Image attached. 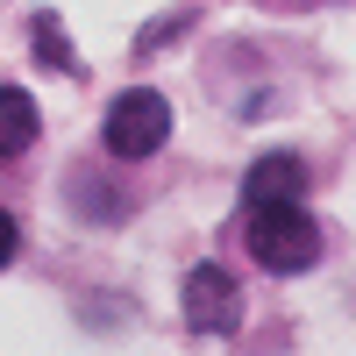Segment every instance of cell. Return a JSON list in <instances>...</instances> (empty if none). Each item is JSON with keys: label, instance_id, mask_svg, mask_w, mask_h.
I'll return each mask as SVG.
<instances>
[{"label": "cell", "instance_id": "5b68a950", "mask_svg": "<svg viewBox=\"0 0 356 356\" xmlns=\"http://www.w3.org/2000/svg\"><path fill=\"white\" fill-rule=\"evenodd\" d=\"M36 129H43L36 100H29L22 86H0V164H8V157H22L29 143H36Z\"/></svg>", "mask_w": 356, "mask_h": 356}, {"label": "cell", "instance_id": "277c9868", "mask_svg": "<svg viewBox=\"0 0 356 356\" xmlns=\"http://www.w3.org/2000/svg\"><path fill=\"white\" fill-rule=\"evenodd\" d=\"M243 200H307V164L292 157V150H271V157H257L250 178H243Z\"/></svg>", "mask_w": 356, "mask_h": 356}, {"label": "cell", "instance_id": "7a4b0ae2", "mask_svg": "<svg viewBox=\"0 0 356 356\" xmlns=\"http://www.w3.org/2000/svg\"><path fill=\"white\" fill-rule=\"evenodd\" d=\"M164 136H171V107H164V93H150V86L122 93L107 107V129H100V143L114 157H157Z\"/></svg>", "mask_w": 356, "mask_h": 356}, {"label": "cell", "instance_id": "52a82bcc", "mask_svg": "<svg viewBox=\"0 0 356 356\" xmlns=\"http://www.w3.org/2000/svg\"><path fill=\"white\" fill-rule=\"evenodd\" d=\"M15 250H22V228H15V214H8V207H0V271L15 264Z\"/></svg>", "mask_w": 356, "mask_h": 356}, {"label": "cell", "instance_id": "3957f363", "mask_svg": "<svg viewBox=\"0 0 356 356\" xmlns=\"http://www.w3.org/2000/svg\"><path fill=\"white\" fill-rule=\"evenodd\" d=\"M235 314H243V292H235L228 271H214V264L186 271V321H193V335H235Z\"/></svg>", "mask_w": 356, "mask_h": 356}, {"label": "cell", "instance_id": "6da1fadb", "mask_svg": "<svg viewBox=\"0 0 356 356\" xmlns=\"http://www.w3.org/2000/svg\"><path fill=\"white\" fill-rule=\"evenodd\" d=\"M243 243H250V257L264 271H278V278L321 264V228H314V214L300 200H257L250 221H243Z\"/></svg>", "mask_w": 356, "mask_h": 356}, {"label": "cell", "instance_id": "8992f818", "mask_svg": "<svg viewBox=\"0 0 356 356\" xmlns=\"http://www.w3.org/2000/svg\"><path fill=\"white\" fill-rule=\"evenodd\" d=\"M29 29H36V50H43V65H57V72H79V57H72V43H65V29H57V15H36Z\"/></svg>", "mask_w": 356, "mask_h": 356}]
</instances>
